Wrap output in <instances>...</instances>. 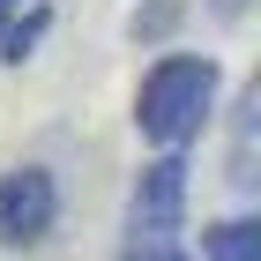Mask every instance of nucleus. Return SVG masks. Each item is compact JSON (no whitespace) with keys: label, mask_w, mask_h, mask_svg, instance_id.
<instances>
[{"label":"nucleus","mask_w":261,"mask_h":261,"mask_svg":"<svg viewBox=\"0 0 261 261\" xmlns=\"http://www.w3.org/2000/svg\"><path fill=\"white\" fill-rule=\"evenodd\" d=\"M217 60L209 53H164V60H149V75H142L135 90V127L142 142H157V149H187V142L209 127V112H217Z\"/></svg>","instance_id":"1"},{"label":"nucleus","mask_w":261,"mask_h":261,"mask_svg":"<svg viewBox=\"0 0 261 261\" xmlns=\"http://www.w3.org/2000/svg\"><path fill=\"white\" fill-rule=\"evenodd\" d=\"M53 224H60V179H53V164H15V172H0V246H8V254L53 239Z\"/></svg>","instance_id":"2"},{"label":"nucleus","mask_w":261,"mask_h":261,"mask_svg":"<svg viewBox=\"0 0 261 261\" xmlns=\"http://www.w3.org/2000/svg\"><path fill=\"white\" fill-rule=\"evenodd\" d=\"M179 217H187V157L164 149L157 164H142L127 194V239H179Z\"/></svg>","instance_id":"3"},{"label":"nucleus","mask_w":261,"mask_h":261,"mask_svg":"<svg viewBox=\"0 0 261 261\" xmlns=\"http://www.w3.org/2000/svg\"><path fill=\"white\" fill-rule=\"evenodd\" d=\"M201 261H261V224L254 217H224L201 231Z\"/></svg>","instance_id":"4"},{"label":"nucleus","mask_w":261,"mask_h":261,"mask_svg":"<svg viewBox=\"0 0 261 261\" xmlns=\"http://www.w3.org/2000/svg\"><path fill=\"white\" fill-rule=\"evenodd\" d=\"M45 22H53V15H45V8H30V15H15V22H8V30H0V60H30V45H38L45 38Z\"/></svg>","instance_id":"5"},{"label":"nucleus","mask_w":261,"mask_h":261,"mask_svg":"<svg viewBox=\"0 0 261 261\" xmlns=\"http://www.w3.org/2000/svg\"><path fill=\"white\" fill-rule=\"evenodd\" d=\"M179 15H187V0H142L135 15H127V30H135V38H172Z\"/></svg>","instance_id":"6"},{"label":"nucleus","mask_w":261,"mask_h":261,"mask_svg":"<svg viewBox=\"0 0 261 261\" xmlns=\"http://www.w3.org/2000/svg\"><path fill=\"white\" fill-rule=\"evenodd\" d=\"M112 261H187V254H179V239H127Z\"/></svg>","instance_id":"7"},{"label":"nucleus","mask_w":261,"mask_h":261,"mask_svg":"<svg viewBox=\"0 0 261 261\" xmlns=\"http://www.w3.org/2000/svg\"><path fill=\"white\" fill-rule=\"evenodd\" d=\"M209 15H224V22H239V15H246V0H209Z\"/></svg>","instance_id":"8"},{"label":"nucleus","mask_w":261,"mask_h":261,"mask_svg":"<svg viewBox=\"0 0 261 261\" xmlns=\"http://www.w3.org/2000/svg\"><path fill=\"white\" fill-rule=\"evenodd\" d=\"M22 15V0H0V30H8V22H15Z\"/></svg>","instance_id":"9"}]
</instances>
